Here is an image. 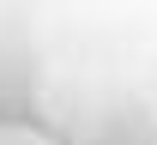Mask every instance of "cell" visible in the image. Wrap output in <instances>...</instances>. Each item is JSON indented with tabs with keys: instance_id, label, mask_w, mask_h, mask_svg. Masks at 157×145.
<instances>
[{
	"instance_id": "6da1fadb",
	"label": "cell",
	"mask_w": 157,
	"mask_h": 145,
	"mask_svg": "<svg viewBox=\"0 0 157 145\" xmlns=\"http://www.w3.org/2000/svg\"><path fill=\"white\" fill-rule=\"evenodd\" d=\"M0 145H60V139L30 127V121H0Z\"/></svg>"
}]
</instances>
